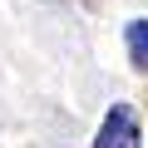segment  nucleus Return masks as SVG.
Returning a JSON list of instances; mask_svg holds the SVG:
<instances>
[{"instance_id": "obj_1", "label": "nucleus", "mask_w": 148, "mask_h": 148, "mask_svg": "<svg viewBox=\"0 0 148 148\" xmlns=\"http://www.w3.org/2000/svg\"><path fill=\"white\" fill-rule=\"evenodd\" d=\"M89 148H143L138 114L128 104H109V114H104V123H99V133H94Z\"/></svg>"}, {"instance_id": "obj_2", "label": "nucleus", "mask_w": 148, "mask_h": 148, "mask_svg": "<svg viewBox=\"0 0 148 148\" xmlns=\"http://www.w3.org/2000/svg\"><path fill=\"white\" fill-rule=\"evenodd\" d=\"M123 49H128L133 69H148V15H133L123 25Z\"/></svg>"}]
</instances>
